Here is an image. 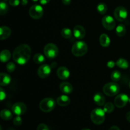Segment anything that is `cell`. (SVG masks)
Here are the masks:
<instances>
[{
  "label": "cell",
  "mask_w": 130,
  "mask_h": 130,
  "mask_svg": "<svg viewBox=\"0 0 130 130\" xmlns=\"http://www.w3.org/2000/svg\"><path fill=\"white\" fill-rule=\"evenodd\" d=\"M31 55V48L28 44H22L18 46L13 51V58L17 63L24 65L29 60Z\"/></svg>",
  "instance_id": "1"
},
{
  "label": "cell",
  "mask_w": 130,
  "mask_h": 130,
  "mask_svg": "<svg viewBox=\"0 0 130 130\" xmlns=\"http://www.w3.org/2000/svg\"><path fill=\"white\" fill-rule=\"evenodd\" d=\"M71 51L75 57H82L87 53L88 45L85 41H78L73 44Z\"/></svg>",
  "instance_id": "2"
},
{
  "label": "cell",
  "mask_w": 130,
  "mask_h": 130,
  "mask_svg": "<svg viewBox=\"0 0 130 130\" xmlns=\"http://www.w3.org/2000/svg\"><path fill=\"white\" fill-rule=\"evenodd\" d=\"M91 120L95 124L100 125L105 121V112L104 109L100 108H96L91 111L90 114Z\"/></svg>",
  "instance_id": "3"
},
{
  "label": "cell",
  "mask_w": 130,
  "mask_h": 130,
  "mask_svg": "<svg viewBox=\"0 0 130 130\" xmlns=\"http://www.w3.org/2000/svg\"><path fill=\"white\" fill-rule=\"evenodd\" d=\"M120 91V88L118 84L111 82L105 84L103 87V92L109 96H113L118 95Z\"/></svg>",
  "instance_id": "4"
},
{
  "label": "cell",
  "mask_w": 130,
  "mask_h": 130,
  "mask_svg": "<svg viewBox=\"0 0 130 130\" xmlns=\"http://www.w3.org/2000/svg\"><path fill=\"white\" fill-rule=\"evenodd\" d=\"M39 109L44 112H49L55 107V101L52 98H45L39 102Z\"/></svg>",
  "instance_id": "5"
},
{
  "label": "cell",
  "mask_w": 130,
  "mask_h": 130,
  "mask_svg": "<svg viewBox=\"0 0 130 130\" xmlns=\"http://www.w3.org/2000/svg\"><path fill=\"white\" fill-rule=\"evenodd\" d=\"M44 54L48 59H54L58 55V48L53 43H48L44 48Z\"/></svg>",
  "instance_id": "6"
},
{
  "label": "cell",
  "mask_w": 130,
  "mask_h": 130,
  "mask_svg": "<svg viewBox=\"0 0 130 130\" xmlns=\"http://www.w3.org/2000/svg\"><path fill=\"white\" fill-rule=\"evenodd\" d=\"M29 14L33 19H39L43 15V9L41 5H34L30 8Z\"/></svg>",
  "instance_id": "7"
},
{
  "label": "cell",
  "mask_w": 130,
  "mask_h": 130,
  "mask_svg": "<svg viewBox=\"0 0 130 130\" xmlns=\"http://www.w3.org/2000/svg\"><path fill=\"white\" fill-rule=\"evenodd\" d=\"M114 17L118 21L123 22L128 17V11L124 6H118L114 10Z\"/></svg>",
  "instance_id": "8"
},
{
  "label": "cell",
  "mask_w": 130,
  "mask_h": 130,
  "mask_svg": "<svg viewBox=\"0 0 130 130\" xmlns=\"http://www.w3.org/2000/svg\"><path fill=\"white\" fill-rule=\"evenodd\" d=\"M102 23L104 27L108 30H112L116 27L115 20L110 15L104 16L102 20Z\"/></svg>",
  "instance_id": "9"
},
{
  "label": "cell",
  "mask_w": 130,
  "mask_h": 130,
  "mask_svg": "<svg viewBox=\"0 0 130 130\" xmlns=\"http://www.w3.org/2000/svg\"><path fill=\"white\" fill-rule=\"evenodd\" d=\"M129 99L128 96L126 94L122 93L118 95L114 100V104L118 108L124 107L127 103L129 102Z\"/></svg>",
  "instance_id": "10"
},
{
  "label": "cell",
  "mask_w": 130,
  "mask_h": 130,
  "mask_svg": "<svg viewBox=\"0 0 130 130\" xmlns=\"http://www.w3.org/2000/svg\"><path fill=\"white\" fill-rule=\"evenodd\" d=\"M11 110L15 115L21 116L26 112L27 106L23 102H17L13 105Z\"/></svg>",
  "instance_id": "11"
},
{
  "label": "cell",
  "mask_w": 130,
  "mask_h": 130,
  "mask_svg": "<svg viewBox=\"0 0 130 130\" xmlns=\"http://www.w3.org/2000/svg\"><path fill=\"white\" fill-rule=\"evenodd\" d=\"M52 72V68L48 64H43L38 70V75L40 78L44 79L48 77Z\"/></svg>",
  "instance_id": "12"
},
{
  "label": "cell",
  "mask_w": 130,
  "mask_h": 130,
  "mask_svg": "<svg viewBox=\"0 0 130 130\" xmlns=\"http://www.w3.org/2000/svg\"><path fill=\"white\" fill-rule=\"evenodd\" d=\"M73 34L76 38L78 39H83L86 35V30L83 26L77 25L73 29Z\"/></svg>",
  "instance_id": "13"
},
{
  "label": "cell",
  "mask_w": 130,
  "mask_h": 130,
  "mask_svg": "<svg viewBox=\"0 0 130 130\" xmlns=\"http://www.w3.org/2000/svg\"><path fill=\"white\" fill-rule=\"evenodd\" d=\"M58 77L62 80H66L69 77L70 72L68 69L66 67H60L57 71Z\"/></svg>",
  "instance_id": "14"
},
{
  "label": "cell",
  "mask_w": 130,
  "mask_h": 130,
  "mask_svg": "<svg viewBox=\"0 0 130 130\" xmlns=\"http://www.w3.org/2000/svg\"><path fill=\"white\" fill-rule=\"evenodd\" d=\"M60 90L65 94H70L73 91L72 85L68 82H62L60 85Z\"/></svg>",
  "instance_id": "15"
},
{
  "label": "cell",
  "mask_w": 130,
  "mask_h": 130,
  "mask_svg": "<svg viewBox=\"0 0 130 130\" xmlns=\"http://www.w3.org/2000/svg\"><path fill=\"white\" fill-rule=\"evenodd\" d=\"M11 30L10 27L7 26H2L0 28V39L1 40L7 39L11 35Z\"/></svg>",
  "instance_id": "16"
},
{
  "label": "cell",
  "mask_w": 130,
  "mask_h": 130,
  "mask_svg": "<svg viewBox=\"0 0 130 130\" xmlns=\"http://www.w3.org/2000/svg\"><path fill=\"white\" fill-rule=\"evenodd\" d=\"M70 102H71V99L66 95H61L58 96L57 99V103L60 106H67L70 104Z\"/></svg>",
  "instance_id": "17"
},
{
  "label": "cell",
  "mask_w": 130,
  "mask_h": 130,
  "mask_svg": "<svg viewBox=\"0 0 130 130\" xmlns=\"http://www.w3.org/2000/svg\"><path fill=\"white\" fill-rule=\"evenodd\" d=\"M11 76L6 73L1 72L0 74V85L1 86H7L11 83Z\"/></svg>",
  "instance_id": "18"
},
{
  "label": "cell",
  "mask_w": 130,
  "mask_h": 130,
  "mask_svg": "<svg viewBox=\"0 0 130 130\" xmlns=\"http://www.w3.org/2000/svg\"><path fill=\"white\" fill-rule=\"evenodd\" d=\"M93 100L95 104H97L99 106H104V104H105V97L102 94L100 93H97L94 95Z\"/></svg>",
  "instance_id": "19"
},
{
  "label": "cell",
  "mask_w": 130,
  "mask_h": 130,
  "mask_svg": "<svg viewBox=\"0 0 130 130\" xmlns=\"http://www.w3.org/2000/svg\"><path fill=\"white\" fill-rule=\"evenodd\" d=\"M100 44L103 47H107L110 44V39L109 36L106 34H102L100 36Z\"/></svg>",
  "instance_id": "20"
},
{
  "label": "cell",
  "mask_w": 130,
  "mask_h": 130,
  "mask_svg": "<svg viewBox=\"0 0 130 130\" xmlns=\"http://www.w3.org/2000/svg\"><path fill=\"white\" fill-rule=\"evenodd\" d=\"M11 58V52L8 50H3L0 53V60L1 62H6Z\"/></svg>",
  "instance_id": "21"
},
{
  "label": "cell",
  "mask_w": 130,
  "mask_h": 130,
  "mask_svg": "<svg viewBox=\"0 0 130 130\" xmlns=\"http://www.w3.org/2000/svg\"><path fill=\"white\" fill-rule=\"evenodd\" d=\"M0 116L3 120L8 121L12 118V113L8 109H3L0 112Z\"/></svg>",
  "instance_id": "22"
},
{
  "label": "cell",
  "mask_w": 130,
  "mask_h": 130,
  "mask_svg": "<svg viewBox=\"0 0 130 130\" xmlns=\"http://www.w3.org/2000/svg\"><path fill=\"white\" fill-rule=\"evenodd\" d=\"M116 32L119 37H123L126 32V29L123 24H119L116 29Z\"/></svg>",
  "instance_id": "23"
},
{
  "label": "cell",
  "mask_w": 130,
  "mask_h": 130,
  "mask_svg": "<svg viewBox=\"0 0 130 130\" xmlns=\"http://www.w3.org/2000/svg\"><path fill=\"white\" fill-rule=\"evenodd\" d=\"M116 65L119 68L123 69H126L129 67L128 62L124 58H119L116 62Z\"/></svg>",
  "instance_id": "24"
},
{
  "label": "cell",
  "mask_w": 130,
  "mask_h": 130,
  "mask_svg": "<svg viewBox=\"0 0 130 130\" xmlns=\"http://www.w3.org/2000/svg\"><path fill=\"white\" fill-rule=\"evenodd\" d=\"M61 36L66 39H69L72 37V32L69 28L65 27L61 30Z\"/></svg>",
  "instance_id": "25"
},
{
  "label": "cell",
  "mask_w": 130,
  "mask_h": 130,
  "mask_svg": "<svg viewBox=\"0 0 130 130\" xmlns=\"http://www.w3.org/2000/svg\"><path fill=\"white\" fill-rule=\"evenodd\" d=\"M33 60H34V62L36 63L37 64H41L44 62L45 57L43 55L41 54V53H36V55H34Z\"/></svg>",
  "instance_id": "26"
},
{
  "label": "cell",
  "mask_w": 130,
  "mask_h": 130,
  "mask_svg": "<svg viewBox=\"0 0 130 130\" xmlns=\"http://www.w3.org/2000/svg\"><path fill=\"white\" fill-rule=\"evenodd\" d=\"M96 10L99 13L104 15L107 11V6L104 3H100L96 6Z\"/></svg>",
  "instance_id": "27"
},
{
  "label": "cell",
  "mask_w": 130,
  "mask_h": 130,
  "mask_svg": "<svg viewBox=\"0 0 130 130\" xmlns=\"http://www.w3.org/2000/svg\"><path fill=\"white\" fill-rule=\"evenodd\" d=\"M104 110L105 111V113H111L112 112L114 111V105L111 102H107L105 104H104V108H103Z\"/></svg>",
  "instance_id": "28"
},
{
  "label": "cell",
  "mask_w": 130,
  "mask_h": 130,
  "mask_svg": "<svg viewBox=\"0 0 130 130\" xmlns=\"http://www.w3.org/2000/svg\"><path fill=\"white\" fill-rule=\"evenodd\" d=\"M110 78H111V79L114 81H119V80L121 79V73L119 71L115 70V71H114L111 73Z\"/></svg>",
  "instance_id": "29"
},
{
  "label": "cell",
  "mask_w": 130,
  "mask_h": 130,
  "mask_svg": "<svg viewBox=\"0 0 130 130\" xmlns=\"http://www.w3.org/2000/svg\"><path fill=\"white\" fill-rule=\"evenodd\" d=\"M8 10V6L5 1H1L0 3V13L1 15H4L7 13Z\"/></svg>",
  "instance_id": "30"
},
{
  "label": "cell",
  "mask_w": 130,
  "mask_h": 130,
  "mask_svg": "<svg viewBox=\"0 0 130 130\" xmlns=\"http://www.w3.org/2000/svg\"><path fill=\"white\" fill-rule=\"evenodd\" d=\"M15 68H16V66L13 62H10L6 65V70L8 72H13L15 71Z\"/></svg>",
  "instance_id": "31"
},
{
  "label": "cell",
  "mask_w": 130,
  "mask_h": 130,
  "mask_svg": "<svg viewBox=\"0 0 130 130\" xmlns=\"http://www.w3.org/2000/svg\"><path fill=\"white\" fill-rule=\"evenodd\" d=\"M22 123V118L20 117V116H17V117H15L13 119V124L16 126H20Z\"/></svg>",
  "instance_id": "32"
},
{
  "label": "cell",
  "mask_w": 130,
  "mask_h": 130,
  "mask_svg": "<svg viewBox=\"0 0 130 130\" xmlns=\"http://www.w3.org/2000/svg\"><path fill=\"white\" fill-rule=\"evenodd\" d=\"M37 130H50V129L46 124L42 123V124L38 125V128H37Z\"/></svg>",
  "instance_id": "33"
},
{
  "label": "cell",
  "mask_w": 130,
  "mask_h": 130,
  "mask_svg": "<svg viewBox=\"0 0 130 130\" xmlns=\"http://www.w3.org/2000/svg\"><path fill=\"white\" fill-rule=\"evenodd\" d=\"M6 93L4 91L3 89L1 88H0V100H1V101H3L4 99H6Z\"/></svg>",
  "instance_id": "34"
},
{
  "label": "cell",
  "mask_w": 130,
  "mask_h": 130,
  "mask_svg": "<svg viewBox=\"0 0 130 130\" xmlns=\"http://www.w3.org/2000/svg\"><path fill=\"white\" fill-rule=\"evenodd\" d=\"M9 3L12 6H17L20 4V0H9Z\"/></svg>",
  "instance_id": "35"
},
{
  "label": "cell",
  "mask_w": 130,
  "mask_h": 130,
  "mask_svg": "<svg viewBox=\"0 0 130 130\" xmlns=\"http://www.w3.org/2000/svg\"><path fill=\"white\" fill-rule=\"evenodd\" d=\"M116 64V63H115L114 61H109L107 63V66L109 67V68H113Z\"/></svg>",
  "instance_id": "36"
},
{
  "label": "cell",
  "mask_w": 130,
  "mask_h": 130,
  "mask_svg": "<svg viewBox=\"0 0 130 130\" xmlns=\"http://www.w3.org/2000/svg\"><path fill=\"white\" fill-rule=\"evenodd\" d=\"M62 2L63 5H69L71 4V0H62Z\"/></svg>",
  "instance_id": "37"
},
{
  "label": "cell",
  "mask_w": 130,
  "mask_h": 130,
  "mask_svg": "<svg viewBox=\"0 0 130 130\" xmlns=\"http://www.w3.org/2000/svg\"><path fill=\"white\" fill-rule=\"evenodd\" d=\"M50 0H39V2L41 5H46L47 3H49Z\"/></svg>",
  "instance_id": "38"
},
{
  "label": "cell",
  "mask_w": 130,
  "mask_h": 130,
  "mask_svg": "<svg viewBox=\"0 0 130 130\" xmlns=\"http://www.w3.org/2000/svg\"><path fill=\"white\" fill-rule=\"evenodd\" d=\"M109 130H121L119 129V128L118 126H113L110 127Z\"/></svg>",
  "instance_id": "39"
},
{
  "label": "cell",
  "mask_w": 130,
  "mask_h": 130,
  "mask_svg": "<svg viewBox=\"0 0 130 130\" xmlns=\"http://www.w3.org/2000/svg\"><path fill=\"white\" fill-rule=\"evenodd\" d=\"M126 117L127 121L130 123V111L128 112L127 113L126 115Z\"/></svg>",
  "instance_id": "40"
},
{
  "label": "cell",
  "mask_w": 130,
  "mask_h": 130,
  "mask_svg": "<svg viewBox=\"0 0 130 130\" xmlns=\"http://www.w3.org/2000/svg\"><path fill=\"white\" fill-rule=\"evenodd\" d=\"M27 3H28L27 0H21V4L22 5H24V6L27 5Z\"/></svg>",
  "instance_id": "41"
},
{
  "label": "cell",
  "mask_w": 130,
  "mask_h": 130,
  "mask_svg": "<svg viewBox=\"0 0 130 130\" xmlns=\"http://www.w3.org/2000/svg\"><path fill=\"white\" fill-rule=\"evenodd\" d=\"M81 130H90V129H88V128H83V129H82Z\"/></svg>",
  "instance_id": "42"
},
{
  "label": "cell",
  "mask_w": 130,
  "mask_h": 130,
  "mask_svg": "<svg viewBox=\"0 0 130 130\" xmlns=\"http://www.w3.org/2000/svg\"><path fill=\"white\" fill-rule=\"evenodd\" d=\"M32 1H34V2H37V1H38V0H32Z\"/></svg>",
  "instance_id": "43"
},
{
  "label": "cell",
  "mask_w": 130,
  "mask_h": 130,
  "mask_svg": "<svg viewBox=\"0 0 130 130\" xmlns=\"http://www.w3.org/2000/svg\"><path fill=\"white\" fill-rule=\"evenodd\" d=\"M8 0H3V1H5V2H6V1H7Z\"/></svg>",
  "instance_id": "44"
},
{
  "label": "cell",
  "mask_w": 130,
  "mask_h": 130,
  "mask_svg": "<svg viewBox=\"0 0 130 130\" xmlns=\"http://www.w3.org/2000/svg\"><path fill=\"white\" fill-rule=\"evenodd\" d=\"M129 88H130V81H129Z\"/></svg>",
  "instance_id": "45"
},
{
  "label": "cell",
  "mask_w": 130,
  "mask_h": 130,
  "mask_svg": "<svg viewBox=\"0 0 130 130\" xmlns=\"http://www.w3.org/2000/svg\"><path fill=\"white\" fill-rule=\"evenodd\" d=\"M129 102L130 103V98H129Z\"/></svg>",
  "instance_id": "46"
}]
</instances>
